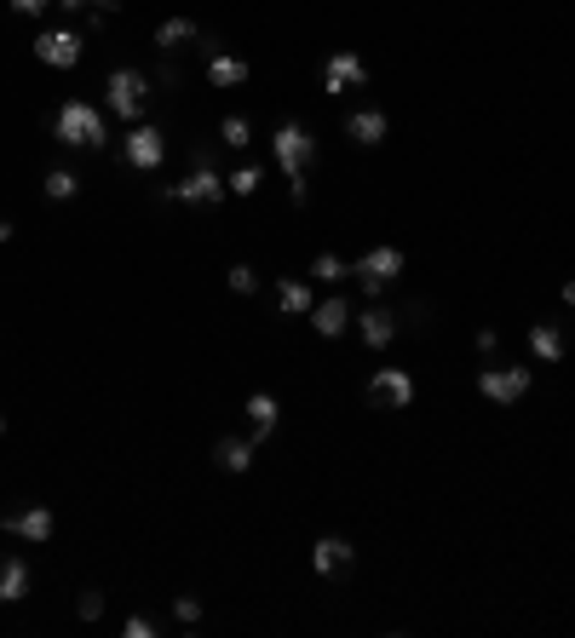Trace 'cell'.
Here are the masks:
<instances>
[{"label":"cell","instance_id":"obj_1","mask_svg":"<svg viewBox=\"0 0 575 638\" xmlns=\"http://www.w3.org/2000/svg\"><path fill=\"white\" fill-rule=\"evenodd\" d=\"M271 150H276V167L288 173V202L305 207L311 202V161H317V138L305 121H282L271 133Z\"/></svg>","mask_w":575,"mask_h":638},{"label":"cell","instance_id":"obj_2","mask_svg":"<svg viewBox=\"0 0 575 638\" xmlns=\"http://www.w3.org/2000/svg\"><path fill=\"white\" fill-rule=\"evenodd\" d=\"M52 133H58V144H69V150H104V110L98 104H87V98H69V104H58V115H52Z\"/></svg>","mask_w":575,"mask_h":638},{"label":"cell","instance_id":"obj_3","mask_svg":"<svg viewBox=\"0 0 575 638\" xmlns=\"http://www.w3.org/2000/svg\"><path fill=\"white\" fill-rule=\"evenodd\" d=\"M104 92H110V98H104V104H110V115H121V121H144V110H150V75H144V69H110V81H104Z\"/></svg>","mask_w":575,"mask_h":638},{"label":"cell","instance_id":"obj_4","mask_svg":"<svg viewBox=\"0 0 575 638\" xmlns=\"http://www.w3.org/2000/svg\"><path fill=\"white\" fill-rule=\"evenodd\" d=\"M173 190H179V202H190V207H219L230 196L225 190V173H219V167H213V150H190V179L184 184H173Z\"/></svg>","mask_w":575,"mask_h":638},{"label":"cell","instance_id":"obj_5","mask_svg":"<svg viewBox=\"0 0 575 638\" xmlns=\"http://www.w3.org/2000/svg\"><path fill=\"white\" fill-rule=\"evenodd\" d=\"M351 276H357V288H363L368 299H380V288L403 276V248H391V242H380V248H368L363 259L351 265Z\"/></svg>","mask_w":575,"mask_h":638},{"label":"cell","instance_id":"obj_6","mask_svg":"<svg viewBox=\"0 0 575 638\" xmlns=\"http://www.w3.org/2000/svg\"><path fill=\"white\" fill-rule=\"evenodd\" d=\"M529 386H535V374L529 368H483L478 374V397H489V403H501V409H512L518 397H529Z\"/></svg>","mask_w":575,"mask_h":638},{"label":"cell","instance_id":"obj_7","mask_svg":"<svg viewBox=\"0 0 575 638\" xmlns=\"http://www.w3.org/2000/svg\"><path fill=\"white\" fill-rule=\"evenodd\" d=\"M81 52H87V35H81V29H41V35H35V58H41L46 69H75Z\"/></svg>","mask_w":575,"mask_h":638},{"label":"cell","instance_id":"obj_8","mask_svg":"<svg viewBox=\"0 0 575 638\" xmlns=\"http://www.w3.org/2000/svg\"><path fill=\"white\" fill-rule=\"evenodd\" d=\"M121 161L138 167V173H156L161 161H167V138H161V127H144V121H138L133 133L121 138Z\"/></svg>","mask_w":575,"mask_h":638},{"label":"cell","instance_id":"obj_9","mask_svg":"<svg viewBox=\"0 0 575 638\" xmlns=\"http://www.w3.org/2000/svg\"><path fill=\"white\" fill-rule=\"evenodd\" d=\"M368 403L409 409V403H414V374H409V368H374V380H368Z\"/></svg>","mask_w":575,"mask_h":638},{"label":"cell","instance_id":"obj_10","mask_svg":"<svg viewBox=\"0 0 575 638\" xmlns=\"http://www.w3.org/2000/svg\"><path fill=\"white\" fill-rule=\"evenodd\" d=\"M351 564H357V547H351L345 535H322L317 547H311V570H317L322 581H340V575H351Z\"/></svg>","mask_w":575,"mask_h":638},{"label":"cell","instance_id":"obj_11","mask_svg":"<svg viewBox=\"0 0 575 638\" xmlns=\"http://www.w3.org/2000/svg\"><path fill=\"white\" fill-rule=\"evenodd\" d=\"M357 87H368V64L357 58V52H334L328 64H322V92H357Z\"/></svg>","mask_w":575,"mask_h":638},{"label":"cell","instance_id":"obj_12","mask_svg":"<svg viewBox=\"0 0 575 638\" xmlns=\"http://www.w3.org/2000/svg\"><path fill=\"white\" fill-rule=\"evenodd\" d=\"M351 322H357V334H363L368 351H386V345L397 340V311H391V305H380V299H374L368 311H357Z\"/></svg>","mask_w":575,"mask_h":638},{"label":"cell","instance_id":"obj_13","mask_svg":"<svg viewBox=\"0 0 575 638\" xmlns=\"http://www.w3.org/2000/svg\"><path fill=\"white\" fill-rule=\"evenodd\" d=\"M311 328H317L322 340H340L345 328H351V305L340 299V288H334L328 299H317V305H311Z\"/></svg>","mask_w":575,"mask_h":638},{"label":"cell","instance_id":"obj_14","mask_svg":"<svg viewBox=\"0 0 575 638\" xmlns=\"http://www.w3.org/2000/svg\"><path fill=\"white\" fill-rule=\"evenodd\" d=\"M6 529H12L18 541H52L58 518H52V506H18V512L6 518Z\"/></svg>","mask_w":575,"mask_h":638},{"label":"cell","instance_id":"obj_15","mask_svg":"<svg viewBox=\"0 0 575 638\" xmlns=\"http://www.w3.org/2000/svg\"><path fill=\"white\" fill-rule=\"evenodd\" d=\"M386 133H391L386 110H351V115H345V138H351V144H363V150L386 144Z\"/></svg>","mask_w":575,"mask_h":638},{"label":"cell","instance_id":"obj_16","mask_svg":"<svg viewBox=\"0 0 575 638\" xmlns=\"http://www.w3.org/2000/svg\"><path fill=\"white\" fill-rule=\"evenodd\" d=\"M213 466L230 472V478L253 472V443H248V437H219V443H213Z\"/></svg>","mask_w":575,"mask_h":638},{"label":"cell","instance_id":"obj_17","mask_svg":"<svg viewBox=\"0 0 575 638\" xmlns=\"http://www.w3.org/2000/svg\"><path fill=\"white\" fill-rule=\"evenodd\" d=\"M253 69H248V58H230V52H207V87H242Z\"/></svg>","mask_w":575,"mask_h":638},{"label":"cell","instance_id":"obj_18","mask_svg":"<svg viewBox=\"0 0 575 638\" xmlns=\"http://www.w3.org/2000/svg\"><path fill=\"white\" fill-rule=\"evenodd\" d=\"M242 414H248V426H253V443H271V432H276V397L271 391H253L248 403H242Z\"/></svg>","mask_w":575,"mask_h":638},{"label":"cell","instance_id":"obj_19","mask_svg":"<svg viewBox=\"0 0 575 638\" xmlns=\"http://www.w3.org/2000/svg\"><path fill=\"white\" fill-rule=\"evenodd\" d=\"M29 587H35L29 564H23V558H0V604H23Z\"/></svg>","mask_w":575,"mask_h":638},{"label":"cell","instance_id":"obj_20","mask_svg":"<svg viewBox=\"0 0 575 638\" xmlns=\"http://www.w3.org/2000/svg\"><path fill=\"white\" fill-rule=\"evenodd\" d=\"M529 351H535V363H564V328L558 322H535L529 328Z\"/></svg>","mask_w":575,"mask_h":638},{"label":"cell","instance_id":"obj_21","mask_svg":"<svg viewBox=\"0 0 575 638\" xmlns=\"http://www.w3.org/2000/svg\"><path fill=\"white\" fill-rule=\"evenodd\" d=\"M276 305H282L288 317H311V305H317V299H311V282H288V276H282V282H276Z\"/></svg>","mask_w":575,"mask_h":638},{"label":"cell","instance_id":"obj_22","mask_svg":"<svg viewBox=\"0 0 575 638\" xmlns=\"http://www.w3.org/2000/svg\"><path fill=\"white\" fill-rule=\"evenodd\" d=\"M184 41H196V18H167V23H156V46H161V52H179Z\"/></svg>","mask_w":575,"mask_h":638},{"label":"cell","instance_id":"obj_23","mask_svg":"<svg viewBox=\"0 0 575 638\" xmlns=\"http://www.w3.org/2000/svg\"><path fill=\"white\" fill-rule=\"evenodd\" d=\"M41 190H46V202H75V196H81V179H75L69 167H52Z\"/></svg>","mask_w":575,"mask_h":638},{"label":"cell","instance_id":"obj_24","mask_svg":"<svg viewBox=\"0 0 575 638\" xmlns=\"http://www.w3.org/2000/svg\"><path fill=\"white\" fill-rule=\"evenodd\" d=\"M345 276H351V265H345L340 253H317V259H311V282H328V288H340Z\"/></svg>","mask_w":575,"mask_h":638},{"label":"cell","instance_id":"obj_25","mask_svg":"<svg viewBox=\"0 0 575 638\" xmlns=\"http://www.w3.org/2000/svg\"><path fill=\"white\" fill-rule=\"evenodd\" d=\"M259 184H265V167H253V161H242L236 173H225V190H230V196H253Z\"/></svg>","mask_w":575,"mask_h":638},{"label":"cell","instance_id":"obj_26","mask_svg":"<svg viewBox=\"0 0 575 638\" xmlns=\"http://www.w3.org/2000/svg\"><path fill=\"white\" fill-rule=\"evenodd\" d=\"M219 144H230V150H248V144H253L248 115H225V121H219Z\"/></svg>","mask_w":575,"mask_h":638},{"label":"cell","instance_id":"obj_27","mask_svg":"<svg viewBox=\"0 0 575 638\" xmlns=\"http://www.w3.org/2000/svg\"><path fill=\"white\" fill-rule=\"evenodd\" d=\"M225 288L236 299H253V294H259V271H253V265H230V271H225Z\"/></svg>","mask_w":575,"mask_h":638},{"label":"cell","instance_id":"obj_28","mask_svg":"<svg viewBox=\"0 0 575 638\" xmlns=\"http://www.w3.org/2000/svg\"><path fill=\"white\" fill-rule=\"evenodd\" d=\"M104 610H110V598L98 593V587H87V593L75 598V616L81 621H104Z\"/></svg>","mask_w":575,"mask_h":638},{"label":"cell","instance_id":"obj_29","mask_svg":"<svg viewBox=\"0 0 575 638\" xmlns=\"http://www.w3.org/2000/svg\"><path fill=\"white\" fill-rule=\"evenodd\" d=\"M173 621H179V627H196V621H202V598L179 593V598H173Z\"/></svg>","mask_w":575,"mask_h":638},{"label":"cell","instance_id":"obj_30","mask_svg":"<svg viewBox=\"0 0 575 638\" xmlns=\"http://www.w3.org/2000/svg\"><path fill=\"white\" fill-rule=\"evenodd\" d=\"M6 6H12V18H46L58 0H6Z\"/></svg>","mask_w":575,"mask_h":638},{"label":"cell","instance_id":"obj_31","mask_svg":"<svg viewBox=\"0 0 575 638\" xmlns=\"http://www.w3.org/2000/svg\"><path fill=\"white\" fill-rule=\"evenodd\" d=\"M121 633H127V638H156V621H150V616H127V621H121Z\"/></svg>","mask_w":575,"mask_h":638},{"label":"cell","instance_id":"obj_32","mask_svg":"<svg viewBox=\"0 0 575 638\" xmlns=\"http://www.w3.org/2000/svg\"><path fill=\"white\" fill-rule=\"evenodd\" d=\"M98 6L115 12V0H58V12H98Z\"/></svg>","mask_w":575,"mask_h":638},{"label":"cell","instance_id":"obj_33","mask_svg":"<svg viewBox=\"0 0 575 638\" xmlns=\"http://www.w3.org/2000/svg\"><path fill=\"white\" fill-rule=\"evenodd\" d=\"M501 351V334L495 328H478V357H495Z\"/></svg>","mask_w":575,"mask_h":638},{"label":"cell","instance_id":"obj_34","mask_svg":"<svg viewBox=\"0 0 575 638\" xmlns=\"http://www.w3.org/2000/svg\"><path fill=\"white\" fill-rule=\"evenodd\" d=\"M156 81H161V87H179L184 69H179V64H161V69H156Z\"/></svg>","mask_w":575,"mask_h":638},{"label":"cell","instance_id":"obj_35","mask_svg":"<svg viewBox=\"0 0 575 638\" xmlns=\"http://www.w3.org/2000/svg\"><path fill=\"white\" fill-rule=\"evenodd\" d=\"M558 294H564V305H570V311H575V276H570V282H564V288H558Z\"/></svg>","mask_w":575,"mask_h":638},{"label":"cell","instance_id":"obj_36","mask_svg":"<svg viewBox=\"0 0 575 638\" xmlns=\"http://www.w3.org/2000/svg\"><path fill=\"white\" fill-rule=\"evenodd\" d=\"M0 242H12V219H0Z\"/></svg>","mask_w":575,"mask_h":638},{"label":"cell","instance_id":"obj_37","mask_svg":"<svg viewBox=\"0 0 575 638\" xmlns=\"http://www.w3.org/2000/svg\"><path fill=\"white\" fill-rule=\"evenodd\" d=\"M0 437H6V414H0Z\"/></svg>","mask_w":575,"mask_h":638}]
</instances>
